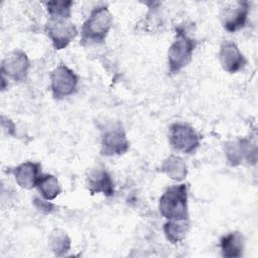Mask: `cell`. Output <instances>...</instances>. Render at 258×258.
<instances>
[{"mask_svg": "<svg viewBox=\"0 0 258 258\" xmlns=\"http://www.w3.org/2000/svg\"><path fill=\"white\" fill-rule=\"evenodd\" d=\"M169 142L183 153H191L200 145V137L195 129L184 123H174L169 128Z\"/></svg>", "mask_w": 258, "mask_h": 258, "instance_id": "obj_4", "label": "cell"}, {"mask_svg": "<svg viewBox=\"0 0 258 258\" xmlns=\"http://www.w3.org/2000/svg\"><path fill=\"white\" fill-rule=\"evenodd\" d=\"M16 182L23 188L30 189L36 186L40 176V164L35 162H23L13 169Z\"/></svg>", "mask_w": 258, "mask_h": 258, "instance_id": "obj_11", "label": "cell"}, {"mask_svg": "<svg viewBox=\"0 0 258 258\" xmlns=\"http://www.w3.org/2000/svg\"><path fill=\"white\" fill-rule=\"evenodd\" d=\"M164 234L168 241L173 244L180 243L184 240L186 234L189 230V221L188 220H177V221H168L164 224L163 227Z\"/></svg>", "mask_w": 258, "mask_h": 258, "instance_id": "obj_16", "label": "cell"}, {"mask_svg": "<svg viewBox=\"0 0 258 258\" xmlns=\"http://www.w3.org/2000/svg\"><path fill=\"white\" fill-rule=\"evenodd\" d=\"M36 187L45 200H53L60 194V185L55 176L51 174H40Z\"/></svg>", "mask_w": 258, "mask_h": 258, "instance_id": "obj_17", "label": "cell"}, {"mask_svg": "<svg viewBox=\"0 0 258 258\" xmlns=\"http://www.w3.org/2000/svg\"><path fill=\"white\" fill-rule=\"evenodd\" d=\"M159 211L168 221L188 220L186 184L168 187L159 200Z\"/></svg>", "mask_w": 258, "mask_h": 258, "instance_id": "obj_1", "label": "cell"}, {"mask_svg": "<svg viewBox=\"0 0 258 258\" xmlns=\"http://www.w3.org/2000/svg\"><path fill=\"white\" fill-rule=\"evenodd\" d=\"M29 61L27 55L21 50L8 53L1 64V72L14 81H22L27 75Z\"/></svg>", "mask_w": 258, "mask_h": 258, "instance_id": "obj_9", "label": "cell"}, {"mask_svg": "<svg viewBox=\"0 0 258 258\" xmlns=\"http://www.w3.org/2000/svg\"><path fill=\"white\" fill-rule=\"evenodd\" d=\"M34 204L37 207V209H39V210H41V211H43L45 213L50 212L52 210V208H53L52 204H50V203H48L46 201H42V200H40L38 198L34 199Z\"/></svg>", "mask_w": 258, "mask_h": 258, "instance_id": "obj_20", "label": "cell"}, {"mask_svg": "<svg viewBox=\"0 0 258 258\" xmlns=\"http://www.w3.org/2000/svg\"><path fill=\"white\" fill-rule=\"evenodd\" d=\"M251 154L256 157V147L251 149V142L247 139H242L235 142H229L226 145V156L232 165H238L246 157L250 162Z\"/></svg>", "mask_w": 258, "mask_h": 258, "instance_id": "obj_12", "label": "cell"}, {"mask_svg": "<svg viewBox=\"0 0 258 258\" xmlns=\"http://www.w3.org/2000/svg\"><path fill=\"white\" fill-rule=\"evenodd\" d=\"M219 59L222 68L231 74L239 72L246 64V59L237 44L229 40L224 41L221 44Z\"/></svg>", "mask_w": 258, "mask_h": 258, "instance_id": "obj_10", "label": "cell"}, {"mask_svg": "<svg viewBox=\"0 0 258 258\" xmlns=\"http://www.w3.org/2000/svg\"><path fill=\"white\" fill-rule=\"evenodd\" d=\"M161 171L169 178L180 181L185 178L187 174V167L185 161L176 155H169L161 165Z\"/></svg>", "mask_w": 258, "mask_h": 258, "instance_id": "obj_15", "label": "cell"}, {"mask_svg": "<svg viewBox=\"0 0 258 258\" xmlns=\"http://www.w3.org/2000/svg\"><path fill=\"white\" fill-rule=\"evenodd\" d=\"M129 149V141L124 129L120 126H114L105 131L102 136L101 152L107 156L121 155Z\"/></svg>", "mask_w": 258, "mask_h": 258, "instance_id": "obj_7", "label": "cell"}, {"mask_svg": "<svg viewBox=\"0 0 258 258\" xmlns=\"http://www.w3.org/2000/svg\"><path fill=\"white\" fill-rule=\"evenodd\" d=\"M45 32L57 50L66 48L77 35L76 26L63 18H50L45 25Z\"/></svg>", "mask_w": 258, "mask_h": 258, "instance_id": "obj_5", "label": "cell"}, {"mask_svg": "<svg viewBox=\"0 0 258 258\" xmlns=\"http://www.w3.org/2000/svg\"><path fill=\"white\" fill-rule=\"evenodd\" d=\"M224 257H240L244 250V237L239 232H232L221 239L220 243Z\"/></svg>", "mask_w": 258, "mask_h": 258, "instance_id": "obj_14", "label": "cell"}, {"mask_svg": "<svg viewBox=\"0 0 258 258\" xmlns=\"http://www.w3.org/2000/svg\"><path fill=\"white\" fill-rule=\"evenodd\" d=\"M88 188L92 195L112 196L114 194V182L106 170L97 169L92 171L88 177Z\"/></svg>", "mask_w": 258, "mask_h": 258, "instance_id": "obj_13", "label": "cell"}, {"mask_svg": "<svg viewBox=\"0 0 258 258\" xmlns=\"http://www.w3.org/2000/svg\"><path fill=\"white\" fill-rule=\"evenodd\" d=\"M72 4V1H49L45 3L50 18L63 19H68L70 17Z\"/></svg>", "mask_w": 258, "mask_h": 258, "instance_id": "obj_18", "label": "cell"}, {"mask_svg": "<svg viewBox=\"0 0 258 258\" xmlns=\"http://www.w3.org/2000/svg\"><path fill=\"white\" fill-rule=\"evenodd\" d=\"M195 47V38L190 37L183 28H177L175 40L168 49V68L170 73L176 74L189 63Z\"/></svg>", "mask_w": 258, "mask_h": 258, "instance_id": "obj_3", "label": "cell"}, {"mask_svg": "<svg viewBox=\"0 0 258 258\" xmlns=\"http://www.w3.org/2000/svg\"><path fill=\"white\" fill-rule=\"evenodd\" d=\"M50 245L56 255H62L70 250L71 240L64 232L56 230L50 236Z\"/></svg>", "mask_w": 258, "mask_h": 258, "instance_id": "obj_19", "label": "cell"}, {"mask_svg": "<svg viewBox=\"0 0 258 258\" xmlns=\"http://www.w3.org/2000/svg\"><path fill=\"white\" fill-rule=\"evenodd\" d=\"M51 91L55 99H61L72 95L78 85L77 75L64 64L58 66L50 76Z\"/></svg>", "mask_w": 258, "mask_h": 258, "instance_id": "obj_6", "label": "cell"}, {"mask_svg": "<svg viewBox=\"0 0 258 258\" xmlns=\"http://www.w3.org/2000/svg\"><path fill=\"white\" fill-rule=\"evenodd\" d=\"M113 16L107 6L94 8L82 27V43H101L111 29Z\"/></svg>", "mask_w": 258, "mask_h": 258, "instance_id": "obj_2", "label": "cell"}, {"mask_svg": "<svg viewBox=\"0 0 258 258\" xmlns=\"http://www.w3.org/2000/svg\"><path fill=\"white\" fill-rule=\"evenodd\" d=\"M249 13V3L247 1H238L233 5L226 7L222 13V24L229 32H236L246 24Z\"/></svg>", "mask_w": 258, "mask_h": 258, "instance_id": "obj_8", "label": "cell"}]
</instances>
